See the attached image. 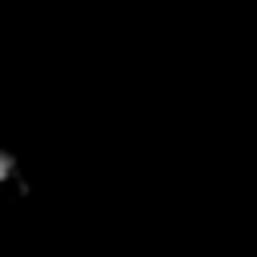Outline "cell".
I'll return each instance as SVG.
<instances>
[{
	"mask_svg": "<svg viewBox=\"0 0 257 257\" xmlns=\"http://www.w3.org/2000/svg\"><path fill=\"white\" fill-rule=\"evenodd\" d=\"M28 189V173H24V161L0 145V201H12Z\"/></svg>",
	"mask_w": 257,
	"mask_h": 257,
	"instance_id": "obj_1",
	"label": "cell"
}]
</instances>
